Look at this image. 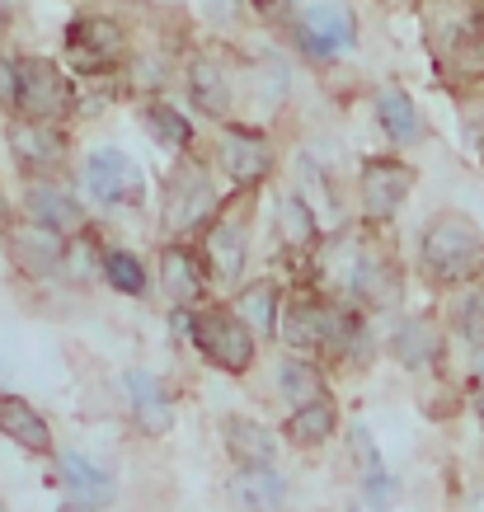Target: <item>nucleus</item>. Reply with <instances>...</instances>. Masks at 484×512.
Listing matches in <instances>:
<instances>
[{"label": "nucleus", "mask_w": 484, "mask_h": 512, "mask_svg": "<svg viewBox=\"0 0 484 512\" xmlns=\"http://www.w3.org/2000/svg\"><path fill=\"white\" fill-rule=\"evenodd\" d=\"M423 273L433 282H461L470 278L484 259V240L466 217H438L419 240Z\"/></svg>", "instance_id": "1"}, {"label": "nucleus", "mask_w": 484, "mask_h": 512, "mask_svg": "<svg viewBox=\"0 0 484 512\" xmlns=\"http://www.w3.org/2000/svg\"><path fill=\"white\" fill-rule=\"evenodd\" d=\"M193 343L221 372H245L254 362V329L235 311H217V306L198 311L193 315Z\"/></svg>", "instance_id": "2"}, {"label": "nucleus", "mask_w": 484, "mask_h": 512, "mask_svg": "<svg viewBox=\"0 0 484 512\" xmlns=\"http://www.w3.org/2000/svg\"><path fill=\"white\" fill-rule=\"evenodd\" d=\"M278 329L292 348H348V339H353V320L306 292L292 296V306H287Z\"/></svg>", "instance_id": "3"}, {"label": "nucleus", "mask_w": 484, "mask_h": 512, "mask_svg": "<svg viewBox=\"0 0 484 512\" xmlns=\"http://www.w3.org/2000/svg\"><path fill=\"white\" fill-rule=\"evenodd\" d=\"M85 188L109 207H141L146 202V179H141L137 160L123 151H94L85 160Z\"/></svg>", "instance_id": "4"}, {"label": "nucleus", "mask_w": 484, "mask_h": 512, "mask_svg": "<svg viewBox=\"0 0 484 512\" xmlns=\"http://www.w3.org/2000/svg\"><path fill=\"white\" fill-rule=\"evenodd\" d=\"M409 188H414V170H409L405 160H367L358 179L362 212L372 221H391L405 207Z\"/></svg>", "instance_id": "5"}, {"label": "nucleus", "mask_w": 484, "mask_h": 512, "mask_svg": "<svg viewBox=\"0 0 484 512\" xmlns=\"http://www.w3.org/2000/svg\"><path fill=\"white\" fill-rule=\"evenodd\" d=\"M19 109L38 118V123H52V118H62L66 113V80L62 71L43 57H29V62H19Z\"/></svg>", "instance_id": "6"}, {"label": "nucleus", "mask_w": 484, "mask_h": 512, "mask_svg": "<svg viewBox=\"0 0 484 512\" xmlns=\"http://www.w3.org/2000/svg\"><path fill=\"white\" fill-rule=\"evenodd\" d=\"M217 212V193L203 174H179L170 184V202H165V221L174 235H193L198 226H207Z\"/></svg>", "instance_id": "7"}, {"label": "nucleus", "mask_w": 484, "mask_h": 512, "mask_svg": "<svg viewBox=\"0 0 484 512\" xmlns=\"http://www.w3.org/2000/svg\"><path fill=\"white\" fill-rule=\"evenodd\" d=\"M66 47L76 52V62L85 66V71H99V66H109L123 57V29H118L113 19L85 15L66 29Z\"/></svg>", "instance_id": "8"}, {"label": "nucleus", "mask_w": 484, "mask_h": 512, "mask_svg": "<svg viewBox=\"0 0 484 512\" xmlns=\"http://www.w3.org/2000/svg\"><path fill=\"white\" fill-rule=\"evenodd\" d=\"M62 254H66L62 231H52L43 221H29V226H15V231H10V259H15L29 278L52 273V268L62 264Z\"/></svg>", "instance_id": "9"}, {"label": "nucleus", "mask_w": 484, "mask_h": 512, "mask_svg": "<svg viewBox=\"0 0 484 512\" xmlns=\"http://www.w3.org/2000/svg\"><path fill=\"white\" fill-rule=\"evenodd\" d=\"M353 33H358V24H353V15L339 10V5H311L306 19H301V43H306V52H315V57H339V52L353 43Z\"/></svg>", "instance_id": "10"}, {"label": "nucleus", "mask_w": 484, "mask_h": 512, "mask_svg": "<svg viewBox=\"0 0 484 512\" xmlns=\"http://www.w3.org/2000/svg\"><path fill=\"white\" fill-rule=\"evenodd\" d=\"M10 151L19 156V165L24 170H57L66 160V141H62V132L57 127H47V123H24V127H15L10 132Z\"/></svg>", "instance_id": "11"}, {"label": "nucleus", "mask_w": 484, "mask_h": 512, "mask_svg": "<svg viewBox=\"0 0 484 512\" xmlns=\"http://www.w3.org/2000/svg\"><path fill=\"white\" fill-rule=\"evenodd\" d=\"M0 433L10 437V442H19L24 451H33V456H43V451L52 447L47 419L29 400H19V395H0Z\"/></svg>", "instance_id": "12"}, {"label": "nucleus", "mask_w": 484, "mask_h": 512, "mask_svg": "<svg viewBox=\"0 0 484 512\" xmlns=\"http://www.w3.org/2000/svg\"><path fill=\"white\" fill-rule=\"evenodd\" d=\"M221 165H226V174H231L235 184H259L273 160H268L264 137H254V132H226V141H221Z\"/></svg>", "instance_id": "13"}, {"label": "nucleus", "mask_w": 484, "mask_h": 512, "mask_svg": "<svg viewBox=\"0 0 484 512\" xmlns=\"http://www.w3.org/2000/svg\"><path fill=\"white\" fill-rule=\"evenodd\" d=\"M123 390H127V404H132V414H137V423L146 428V433H165V428L174 423L170 404H165V395H160V381L151 372H127Z\"/></svg>", "instance_id": "14"}, {"label": "nucleus", "mask_w": 484, "mask_h": 512, "mask_svg": "<svg viewBox=\"0 0 484 512\" xmlns=\"http://www.w3.org/2000/svg\"><path fill=\"white\" fill-rule=\"evenodd\" d=\"M62 480L71 484V494H76L85 508H104V503H113V480L94 466V461H85L80 451H62Z\"/></svg>", "instance_id": "15"}, {"label": "nucleus", "mask_w": 484, "mask_h": 512, "mask_svg": "<svg viewBox=\"0 0 484 512\" xmlns=\"http://www.w3.org/2000/svg\"><path fill=\"white\" fill-rule=\"evenodd\" d=\"M160 282H165V292L174 301H193V296L203 292V264H198V254L184 245H170L160 254Z\"/></svg>", "instance_id": "16"}, {"label": "nucleus", "mask_w": 484, "mask_h": 512, "mask_svg": "<svg viewBox=\"0 0 484 512\" xmlns=\"http://www.w3.org/2000/svg\"><path fill=\"white\" fill-rule=\"evenodd\" d=\"M231 489L245 503V512H282V494H287L273 466H245L231 480Z\"/></svg>", "instance_id": "17"}, {"label": "nucleus", "mask_w": 484, "mask_h": 512, "mask_svg": "<svg viewBox=\"0 0 484 512\" xmlns=\"http://www.w3.org/2000/svg\"><path fill=\"white\" fill-rule=\"evenodd\" d=\"M226 447H231V456L240 461V466H273V456H278L273 433L259 428V423H250V419L226 423Z\"/></svg>", "instance_id": "18"}, {"label": "nucleus", "mask_w": 484, "mask_h": 512, "mask_svg": "<svg viewBox=\"0 0 484 512\" xmlns=\"http://www.w3.org/2000/svg\"><path fill=\"white\" fill-rule=\"evenodd\" d=\"M235 315L254 329V334H273L282 325L278 320V282L264 278V282H250L245 292L235 296Z\"/></svg>", "instance_id": "19"}, {"label": "nucleus", "mask_w": 484, "mask_h": 512, "mask_svg": "<svg viewBox=\"0 0 484 512\" xmlns=\"http://www.w3.org/2000/svg\"><path fill=\"white\" fill-rule=\"evenodd\" d=\"M391 348H395V357H400L405 367H414V372H419V367H433L438 353H442L438 329L428 325V320H405V325L395 329Z\"/></svg>", "instance_id": "20"}, {"label": "nucleus", "mask_w": 484, "mask_h": 512, "mask_svg": "<svg viewBox=\"0 0 484 512\" xmlns=\"http://www.w3.org/2000/svg\"><path fill=\"white\" fill-rule=\"evenodd\" d=\"M334 428H339L334 404H329V400H311V404H297V414H292V423H287V437H292L297 447H320Z\"/></svg>", "instance_id": "21"}, {"label": "nucleus", "mask_w": 484, "mask_h": 512, "mask_svg": "<svg viewBox=\"0 0 484 512\" xmlns=\"http://www.w3.org/2000/svg\"><path fill=\"white\" fill-rule=\"evenodd\" d=\"M29 212H33V221H43V226H52V231H76L80 226V207L66 198L62 188L33 184L29 188Z\"/></svg>", "instance_id": "22"}, {"label": "nucleus", "mask_w": 484, "mask_h": 512, "mask_svg": "<svg viewBox=\"0 0 484 512\" xmlns=\"http://www.w3.org/2000/svg\"><path fill=\"white\" fill-rule=\"evenodd\" d=\"M207 259L217 268V278H240V268H245V231H240L235 221L212 226V235H207Z\"/></svg>", "instance_id": "23"}, {"label": "nucleus", "mask_w": 484, "mask_h": 512, "mask_svg": "<svg viewBox=\"0 0 484 512\" xmlns=\"http://www.w3.org/2000/svg\"><path fill=\"white\" fill-rule=\"evenodd\" d=\"M376 113H381V127L391 132V141H400V146L419 141V113H414V104H409L405 90H381Z\"/></svg>", "instance_id": "24"}, {"label": "nucleus", "mask_w": 484, "mask_h": 512, "mask_svg": "<svg viewBox=\"0 0 484 512\" xmlns=\"http://www.w3.org/2000/svg\"><path fill=\"white\" fill-rule=\"evenodd\" d=\"M188 80H193V99H198L203 113H212V118H226V113H231V85H226L217 62H198Z\"/></svg>", "instance_id": "25"}, {"label": "nucleus", "mask_w": 484, "mask_h": 512, "mask_svg": "<svg viewBox=\"0 0 484 512\" xmlns=\"http://www.w3.org/2000/svg\"><path fill=\"white\" fill-rule=\"evenodd\" d=\"M282 395L292 404L325 400V376L315 372L311 362H282Z\"/></svg>", "instance_id": "26"}, {"label": "nucleus", "mask_w": 484, "mask_h": 512, "mask_svg": "<svg viewBox=\"0 0 484 512\" xmlns=\"http://www.w3.org/2000/svg\"><path fill=\"white\" fill-rule=\"evenodd\" d=\"M278 226H282V240L292 249H311L315 245V217H311V207L301 198H287L278 207Z\"/></svg>", "instance_id": "27"}, {"label": "nucleus", "mask_w": 484, "mask_h": 512, "mask_svg": "<svg viewBox=\"0 0 484 512\" xmlns=\"http://www.w3.org/2000/svg\"><path fill=\"white\" fill-rule=\"evenodd\" d=\"M104 278H109V287H118V292H127V296L146 292V268H141L132 254H123V249H109V254H104Z\"/></svg>", "instance_id": "28"}, {"label": "nucleus", "mask_w": 484, "mask_h": 512, "mask_svg": "<svg viewBox=\"0 0 484 512\" xmlns=\"http://www.w3.org/2000/svg\"><path fill=\"white\" fill-rule=\"evenodd\" d=\"M146 123H151V132H156V141L174 146V151H184L188 141H193V127H188L174 109H165V104H156V109L146 113Z\"/></svg>", "instance_id": "29"}, {"label": "nucleus", "mask_w": 484, "mask_h": 512, "mask_svg": "<svg viewBox=\"0 0 484 512\" xmlns=\"http://www.w3.org/2000/svg\"><path fill=\"white\" fill-rule=\"evenodd\" d=\"M348 447H353V456H358V466L367 470V475H376V470H381V456H376V442H372V433H367L362 423H353V428H348Z\"/></svg>", "instance_id": "30"}, {"label": "nucleus", "mask_w": 484, "mask_h": 512, "mask_svg": "<svg viewBox=\"0 0 484 512\" xmlns=\"http://www.w3.org/2000/svg\"><path fill=\"white\" fill-rule=\"evenodd\" d=\"M461 329H466L470 339H484V287H475L461 301Z\"/></svg>", "instance_id": "31"}, {"label": "nucleus", "mask_w": 484, "mask_h": 512, "mask_svg": "<svg viewBox=\"0 0 484 512\" xmlns=\"http://www.w3.org/2000/svg\"><path fill=\"white\" fill-rule=\"evenodd\" d=\"M19 99V66L10 57H0V104H15Z\"/></svg>", "instance_id": "32"}, {"label": "nucleus", "mask_w": 484, "mask_h": 512, "mask_svg": "<svg viewBox=\"0 0 484 512\" xmlns=\"http://www.w3.org/2000/svg\"><path fill=\"white\" fill-rule=\"evenodd\" d=\"M367 480H372V484H367V489H372L376 508H386V503H391V498H395V484H391V480H381V470H376V475H367Z\"/></svg>", "instance_id": "33"}, {"label": "nucleus", "mask_w": 484, "mask_h": 512, "mask_svg": "<svg viewBox=\"0 0 484 512\" xmlns=\"http://www.w3.org/2000/svg\"><path fill=\"white\" fill-rule=\"evenodd\" d=\"M62 512H85V503H80V498H76V503H71V508H62Z\"/></svg>", "instance_id": "34"}, {"label": "nucleus", "mask_w": 484, "mask_h": 512, "mask_svg": "<svg viewBox=\"0 0 484 512\" xmlns=\"http://www.w3.org/2000/svg\"><path fill=\"white\" fill-rule=\"evenodd\" d=\"M475 409H480V419H484V390H480V400H475Z\"/></svg>", "instance_id": "35"}, {"label": "nucleus", "mask_w": 484, "mask_h": 512, "mask_svg": "<svg viewBox=\"0 0 484 512\" xmlns=\"http://www.w3.org/2000/svg\"><path fill=\"white\" fill-rule=\"evenodd\" d=\"M480 372H484V353H480Z\"/></svg>", "instance_id": "36"}, {"label": "nucleus", "mask_w": 484, "mask_h": 512, "mask_svg": "<svg viewBox=\"0 0 484 512\" xmlns=\"http://www.w3.org/2000/svg\"><path fill=\"white\" fill-rule=\"evenodd\" d=\"M0 221H5V207H0Z\"/></svg>", "instance_id": "37"}, {"label": "nucleus", "mask_w": 484, "mask_h": 512, "mask_svg": "<svg viewBox=\"0 0 484 512\" xmlns=\"http://www.w3.org/2000/svg\"><path fill=\"white\" fill-rule=\"evenodd\" d=\"M259 5H268V0H259Z\"/></svg>", "instance_id": "38"}, {"label": "nucleus", "mask_w": 484, "mask_h": 512, "mask_svg": "<svg viewBox=\"0 0 484 512\" xmlns=\"http://www.w3.org/2000/svg\"><path fill=\"white\" fill-rule=\"evenodd\" d=\"M480 512H484V503H480Z\"/></svg>", "instance_id": "39"}]
</instances>
